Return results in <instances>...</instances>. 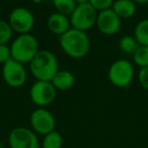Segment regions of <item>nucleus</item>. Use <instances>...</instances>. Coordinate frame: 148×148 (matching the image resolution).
Wrapping results in <instances>:
<instances>
[{"instance_id":"f257e3e1","label":"nucleus","mask_w":148,"mask_h":148,"mask_svg":"<svg viewBox=\"0 0 148 148\" xmlns=\"http://www.w3.org/2000/svg\"><path fill=\"white\" fill-rule=\"evenodd\" d=\"M59 43L64 53L72 59H82L90 51V39L87 33L72 27L59 36Z\"/></svg>"},{"instance_id":"f03ea898","label":"nucleus","mask_w":148,"mask_h":148,"mask_svg":"<svg viewBox=\"0 0 148 148\" xmlns=\"http://www.w3.org/2000/svg\"><path fill=\"white\" fill-rule=\"evenodd\" d=\"M30 71L37 81L51 82L59 71V64L56 56L50 51H40L30 62Z\"/></svg>"},{"instance_id":"7ed1b4c3","label":"nucleus","mask_w":148,"mask_h":148,"mask_svg":"<svg viewBox=\"0 0 148 148\" xmlns=\"http://www.w3.org/2000/svg\"><path fill=\"white\" fill-rule=\"evenodd\" d=\"M11 59L20 64H30L40 51L39 41L31 33L19 34L10 45Z\"/></svg>"},{"instance_id":"20e7f679","label":"nucleus","mask_w":148,"mask_h":148,"mask_svg":"<svg viewBox=\"0 0 148 148\" xmlns=\"http://www.w3.org/2000/svg\"><path fill=\"white\" fill-rule=\"evenodd\" d=\"M134 66L128 60L121 59L111 64L108 73L110 82L118 88H127L134 78Z\"/></svg>"},{"instance_id":"39448f33","label":"nucleus","mask_w":148,"mask_h":148,"mask_svg":"<svg viewBox=\"0 0 148 148\" xmlns=\"http://www.w3.org/2000/svg\"><path fill=\"white\" fill-rule=\"evenodd\" d=\"M97 13L99 12L89 3L79 4L69 16L71 27L86 32L95 25Z\"/></svg>"},{"instance_id":"423d86ee","label":"nucleus","mask_w":148,"mask_h":148,"mask_svg":"<svg viewBox=\"0 0 148 148\" xmlns=\"http://www.w3.org/2000/svg\"><path fill=\"white\" fill-rule=\"evenodd\" d=\"M35 16L26 7H16L10 12L8 23L13 31L19 34L30 33L35 26Z\"/></svg>"},{"instance_id":"0eeeda50","label":"nucleus","mask_w":148,"mask_h":148,"mask_svg":"<svg viewBox=\"0 0 148 148\" xmlns=\"http://www.w3.org/2000/svg\"><path fill=\"white\" fill-rule=\"evenodd\" d=\"M57 95V90L51 82L36 81L30 90V98L38 107L43 108L54 102Z\"/></svg>"},{"instance_id":"6e6552de","label":"nucleus","mask_w":148,"mask_h":148,"mask_svg":"<svg viewBox=\"0 0 148 148\" xmlns=\"http://www.w3.org/2000/svg\"><path fill=\"white\" fill-rule=\"evenodd\" d=\"M2 77L9 87L20 88L26 84L28 75L24 64L10 59L2 66Z\"/></svg>"},{"instance_id":"1a4fd4ad","label":"nucleus","mask_w":148,"mask_h":148,"mask_svg":"<svg viewBox=\"0 0 148 148\" xmlns=\"http://www.w3.org/2000/svg\"><path fill=\"white\" fill-rule=\"evenodd\" d=\"M31 126L35 133L47 135L55 131L56 120L53 114L45 108H38L34 110L30 117Z\"/></svg>"},{"instance_id":"9d476101","label":"nucleus","mask_w":148,"mask_h":148,"mask_svg":"<svg viewBox=\"0 0 148 148\" xmlns=\"http://www.w3.org/2000/svg\"><path fill=\"white\" fill-rule=\"evenodd\" d=\"M8 143L10 148H40L37 134L26 127L12 129L8 136Z\"/></svg>"},{"instance_id":"9b49d317","label":"nucleus","mask_w":148,"mask_h":148,"mask_svg":"<svg viewBox=\"0 0 148 148\" xmlns=\"http://www.w3.org/2000/svg\"><path fill=\"white\" fill-rule=\"evenodd\" d=\"M99 30L105 35H114L119 32L122 26V19L113 11L107 9L97 13V23Z\"/></svg>"},{"instance_id":"f8f14e48","label":"nucleus","mask_w":148,"mask_h":148,"mask_svg":"<svg viewBox=\"0 0 148 148\" xmlns=\"http://www.w3.org/2000/svg\"><path fill=\"white\" fill-rule=\"evenodd\" d=\"M47 26L48 29L51 31L53 34L61 36L71 28L70 18L69 16H66L64 14L54 12L48 17Z\"/></svg>"},{"instance_id":"ddd939ff","label":"nucleus","mask_w":148,"mask_h":148,"mask_svg":"<svg viewBox=\"0 0 148 148\" xmlns=\"http://www.w3.org/2000/svg\"><path fill=\"white\" fill-rule=\"evenodd\" d=\"M51 83L55 89L59 91H67L71 89L75 84V77L70 71L61 70L58 71L53 77Z\"/></svg>"},{"instance_id":"4468645a","label":"nucleus","mask_w":148,"mask_h":148,"mask_svg":"<svg viewBox=\"0 0 148 148\" xmlns=\"http://www.w3.org/2000/svg\"><path fill=\"white\" fill-rule=\"evenodd\" d=\"M112 9L121 19H128L136 13L137 6L133 0H115Z\"/></svg>"},{"instance_id":"2eb2a0df","label":"nucleus","mask_w":148,"mask_h":148,"mask_svg":"<svg viewBox=\"0 0 148 148\" xmlns=\"http://www.w3.org/2000/svg\"><path fill=\"white\" fill-rule=\"evenodd\" d=\"M134 37L139 45L148 47V18L137 23L134 29Z\"/></svg>"},{"instance_id":"dca6fc26","label":"nucleus","mask_w":148,"mask_h":148,"mask_svg":"<svg viewBox=\"0 0 148 148\" xmlns=\"http://www.w3.org/2000/svg\"><path fill=\"white\" fill-rule=\"evenodd\" d=\"M52 2H53L56 12L64 14L66 16L71 15V13L77 6L74 0H52Z\"/></svg>"},{"instance_id":"f3484780","label":"nucleus","mask_w":148,"mask_h":148,"mask_svg":"<svg viewBox=\"0 0 148 148\" xmlns=\"http://www.w3.org/2000/svg\"><path fill=\"white\" fill-rule=\"evenodd\" d=\"M63 138L58 131H53L45 135L42 143V148H62Z\"/></svg>"},{"instance_id":"a211bd4d","label":"nucleus","mask_w":148,"mask_h":148,"mask_svg":"<svg viewBox=\"0 0 148 148\" xmlns=\"http://www.w3.org/2000/svg\"><path fill=\"white\" fill-rule=\"evenodd\" d=\"M138 42L132 35H125L119 41V47L121 51L125 53H129V55H133L135 51L138 49Z\"/></svg>"},{"instance_id":"6ab92c4d","label":"nucleus","mask_w":148,"mask_h":148,"mask_svg":"<svg viewBox=\"0 0 148 148\" xmlns=\"http://www.w3.org/2000/svg\"><path fill=\"white\" fill-rule=\"evenodd\" d=\"M133 62L135 64L140 66L141 69L148 66V47L139 45L138 49L135 51V53L132 55Z\"/></svg>"},{"instance_id":"aec40b11","label":"nucleus","mask_w":148,"mask_h":148,"mask_svg":"<svg viewBox=\"0 0 148 148\" xmlns=\"http://www.w3.org/2000/svg\"><path fill=\"white\" fill-rule=\"evenodd\" d=\"M13 30L11 29L8 21L0 19V45H7L11 39Z\"/></svg>"},{"instance_id":"412c9836","label":"nucleus","mask_w":148,"mask_h":148,"mask_svg":"<svg viewBox=\"0 0 148 148\" xmlns=\"http://www.w3.org/2000/svg\"><path fill=\"white\" fill-rule=\"evenodd\" d=\"M115 0H89V4L97 10V12L104 10L111 9Z\"/></svg>"},{"instance_id":"4be33fe9","label":"nucleus","mask_w":148,"mask_h":148,"mask_svg":"<svg viewBox=\"0 0 148 148\" xmlns=\"http://www.w3.org/2000/svg\"><path fill=\"white\" fill-rule=\"evenodd\" d=\"M11 59L10 47L7 45H0V64H4Z\"/></svg>"},{"instance_id":"5701e85b","label":"nucleus","mask_w":148,"mask_h":148,"mask_svg":"<svg viewBox=\"0 0 148 148\" xmlns=\"http://www.w3.org/2000/svg\"><path fill=\"white\" fill-rule=\"evenodd\" d=\"M138 80L142 88L148 91V66L140 69L138 74Z\"/></svg>"},{"instance_id":"b1692460","label":"nucleus","mask_w":148,"mask_h":148,"mask_svg":"<svg viewBox=\"0 0 148 148\" xmlns=\"http://www.w3.org/2000/svg\"><path fill=\"white\" fill-rule=\"evenodd\" d=\"M136 4H140V5H144V4H148V0H133Z\"/></svg>"},{"instance_id":"393cba45","label":"nucleus","mask_w":148,"mask_h":148,"mask_svg":"<svg viewBox=\"0 0 148 148\" xmlns=\"http://www.w3.org/2000/svg\"><path fill=\"white\" fill-rule=\"evenodd\" d=\"M75 2H76L77 5H79V4H86V3H89V0H74Z\"/></svg>"},{"instance_id":"a878e982","label":"nucleus","mask_w":148,"mask_h":148,"mask_svg":"<svg viewBox=\"0 0 148 148\" xmlns=\"http://www.w3.org/2000/svg\"><path fill=\"white\" fill-rule=\"evenodd\" d=\"M33 2H34L35 4H40L42 2V0H33Z\"/></svg>"}]
</instances>
